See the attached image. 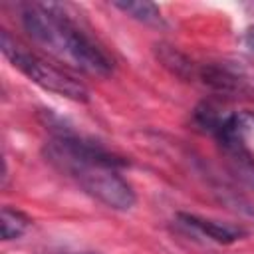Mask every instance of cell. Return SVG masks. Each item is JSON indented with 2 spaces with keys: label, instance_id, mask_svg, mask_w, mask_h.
Here are the masks:
<instances>
[{
  "label": "cell",
  "instance_id": "1",
  "mask_svg": "<svg viewBox=\"0 0 254 254\" xmlns=\"http://www.w3.org/2000/svg\"><path fill=\"white\" fill-rule=\"evenodd\" d=\"M44 157L101 204L113 210L133 208L137 194L119 173L127 161L109 153L105 147L73 133L58 131L44 145Z\"/></svg>",
  "mask_w": 254,
  "mask_h": 254
},
{
  "label": "cell",
  "instance_id": "2",
  "mask_svg": "<svg viewBox=\"0 0 254 254\" xmlns=\"http://www.w3.org/2000/svg\"><path fill=\"white\" fill-rule=\"evenodd\" d=\"M22 26L28 36L54 56L89 75H109L113 62L107 52L71 18L64 4H28L22 8Z\"/></svg>",
  "mask_w": 254,
  "mask_h": 254
},
{
  "label": "cell",
  "instance_id": "3",
  "mask_svg": "<svg viewBox=\"0 0 254 254\" xmlns=\"http://www.w3.org/2000/svg\"><path fill=\"white\" fill-rule=\"evenodd\" d=\"M0 50L16 69H20L30 81H34L42 89L62 95L71 101H87L89 99V89L85 87V83H81L79 79H75L62 67L36 56L34 52H30L8 30L0 32Z\"/></svg>",
  "mask_w": 254,
  "mask_h": 254
},
{
  "label": "cell",
  "instance_id": "4",
  "mask_svg": "<svg viewBox=\"0 0 254 254\" xmlns=\"http://www.w3.org/2000/svg\"><path fill=\"white\" fill-rule=\"evenodd\" d=\"M194 125L212 135L218 147L246 143L254 135V113L252 111H228L214 101H202L192 111Z\"/></svg>",
  "mask_w": 254,
  "mask_h": 254
},
{
  "label": "cell",
  "instance_id": "5",
  "mask_svg": "<svg viewBox=\"0 0 254 254\" xmlns=\"http://www.w3.org/2000/svg\"><path fill=\"white\" fill-rule=\"evenodd\" d=\"M198 79L212 89L214 93L222 95V97H242V95H250V87L246 83V79L236 73L234 69L220 65V64H206L198 67Z\"/></svg>",
  "mask_w": 254,
  "mask_h": 254
},
{
  "label": "cell",
  "instance_id": "6",
  "mask_svg": "<svg viewBox=\"0 0 254 254\" xmlns=\"http://www.w3.org/2000/svg\"><path fill=\"white\" fill-rule=\"evenodd\" d=\"M179 220L204 234L206 238H210L212 242H218V244H232V242H238L242 240L248 230L240 224H232V222H220V220H212V218H204V216H198V214H189V212H181L179 214Z\"/></svg>",
  "mask_w": 254,
  "mask_h": 254
},
{
  "label": "cell",
  "instance_id": "7",
  "mask_svg": "<svg viewBox=\"0 0 254 254\" xmlns=\"http://www.w3.org/2000/svg\"><path fill=\"white\" fill-rule=\"evenodd\" d=\"M155 58L161 62L165 69H169L173 75H177L183 81H192L198 77V67L187 54H183L179 48L167 42L155 44Z\"/></svg>",
  "mask_w": 254,
  "mask_h": 254
},
{
  "label": "cell",
  "instance_id": "8",
  "mask_svg": "<svg viewBox=\"0 0 254 254\" xmlns=\"http://www.w3.org/2000/svg\"><path fill=\"white\" fill-rule=\"evenodd\" d=\"M220 151H222V155L226 159L228 171L240 183H244L246 187L254 189V157L248 151L246 143L226 145V147H220Z\"/></svg>",
  "mask_w": 254,
  "mask_h": 254
},
{
  "label": "cell",
  "instance_id": "9",
  "mask_svg": "<svg viewBox=\"0 0 254 254\" xmlns=\"http://www.w3.org/2000/svg\"><path fill=\"white\" fill-rule=\"evenodd\" d=\"M113 6L121 12H125L127 16H131L133 20L147 24V26H165L163 14L159 10L157 4L147 2V0H139V2H113Z\"/></svg>",
  "mask_w": 254,
  "mask_h": 254
},
{
  "label": "cell",
  "instance_id": "10",
  "mask_svg": "<svg viewBox=\"0 0 254 254\" xmlns=\"http://www.w3.org/2000/svg\"><path fill=\"white\" fill-rule=\"evenodd\" d=\"M32 224V218L14 206H2V240L20 238Z\"/></svg>",
  "mask_w": 254,
  "mask_h": 254
},
{
  "label": "cell",
  "instance_id": "11",
  "mask_svg": "<svg viewBox=\"0 0 254 254\" xmlns=\"http://www.w3.org/2000/svg\"><path fill=\"white\" fill-rule=\"evenodd\" d=\"M244 40H246V46H248L250 50H254V28H250V30L246 32V38H244Z\"/></svg>",
  "mask_w": 254,
  "mask_h": 254
}]
</instances>
